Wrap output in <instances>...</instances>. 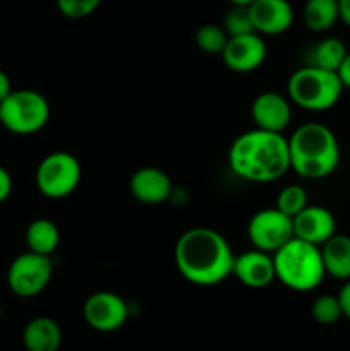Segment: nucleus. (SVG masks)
Wrapping results in <instances>:
<instances>
[{
  "instance_id": "nucleus-33",
  "label": "nucleus",
  "mask_w": 350,
  "mask_h": 351,
  "mask_svg": "<svg viewBox=\"0 0 350 351\" xmlns=\"http://www.w3.org/2000/svg\"><path fill=\"white\" fill-rule=\"evenodd\" d=\"M0 319H2V305H0Z\"/></svg>"
},
{
  "instance_id": "nucleus-14",
  "label": "nucleus",
  "mask_w": 350,
  "mask_h": 351,
  "mask_svg": "<svg viewBox=\"0 0 350 351\" xmlns=\"http://www.w3.org/2000/svg\"><path fill=\"white\" fill-rule=\"evenodd\" d=\"M247 7L257 34L277 36L294 24V9L288 0H253Z\"/></svg>"
},
{
  "instance_id": "nucleus-19",
  "label": "nucleus",
  "mask_w": 350,
  "mask_h": 351,
  "mask_svg": "<svg viewBox=\"0 0 350 351\" xmlns=\"http://www.w3.org/2000/svg\"><path fill=\"white\" fill-rule=\"evenodd\" d=\"M24 239L27 250L51 257V254L60 245V230L51 219L38 218L27 225Z\"/></svg>"
},
{
  "instance_id": "nucleus-8",
  "label": "nucleus",
  "mask_w": 350,
  "mask_h": 351,
  "mask_svg": "<svg viewBox=\"0 0 350 351\" xmlns=\"http://www.w3.org/2000/svg\"><path fill=\"white\" fill-rule=\"evenodd\" d=\"M51 276V257L27 250L10 263L7 269V287L17 297L33 298L50 285Z\"/></svg>"
},
{
  "instance_id": "nucleus-9",
  "label": "nucleus",
  "mask_w": 350,
  "mask_h": 351,
  "mask_svg": "<svg viewBox=\"0 0 350 351\" xmlns=\"http://www.w3.org/2000/svg\"><path fill=\"white\" fill-rule=\"evenodd\" d=\"M247 237L254 249L273 256L294 239V218L277 208L261 209L249 219Z\"/></svg>"
},
{
  "instance_id": "nucleus-31",
  "label": "nucleus",
  "mask_w": 350,
  "mask_h": 351,
  "mask_svg": "<svg viewBox=\"0 0 350 351\" xmlns=\"http://www.w3.org/2000/svg\"><path fill=\"white\" fill-rule=\"evenodd\" d=\"M338 17L347 27H350V0H338Z\"/></svg>"
},
{
  "instance_id": "nucleus-10",
  "label": "nucleus",
  "mask_w": 350,
  "mask_h": 351,
  "mask_svg": "<svg viewBox=\"0 0 350 351\" xmlns=\"http://www.w3.org/2000/svg\"><path fill=\"white\" fill-rule=\"evenodd\" d=\"M86 324L98 332H113L122 328L129 317L127 302L113 291H96L82 305Z\"/></svg>"
},
{
  "instance_id": "nucleus-1",
  "label": "nucleus",
  "mask_w": 350,
  "mask_h": 351,
  "mask_svg": "<svg viewBox=\"0 0 350 351\" xmlns=\"http://www.w3.org/2000/svg\"><path fill=\"white\" fill-rule=\"evenodd\" d=\"M233 256L229 242L213 228H191L175 243V266L192 285L215 287L232 274Z\"/></svg>"
},
{
  "instance_id": "nucleus-22",
  "label": "nucleus",
  "mask_w": 350,
  "mask_h": 351,
  "mask_svg": "<svg viewBox=\"0 0 350 351\" xmlns=\"http://www.w3.org/2000/svg\"><path fill=\"white\" fill-rule=\"evenodd\" d=\"M229 34L223 29V26H216V24H205L196 31V45L201 51L208 55H222L225 50L226 41H229Z\"/></svg>"
},
{
  "instance_id": "nucleus-32",
  "label": "nucleus",
  "mask_w": 350,
  "mask_h": 351,
  "mask_svg": "<svg viewBox=\"0 0 350 351\" xmlns=\"http://www.w3.org/2000/svg\"><path fill=\"white\" fill-rule=\"evenodd\" d=\"M226 2H230L232 5H249L253 0H226Z\"/></svg>"
},
{
  "instance_id": "nucleus-21",
  "label": "nucleus",
  "mask_w": 350,
  "mask_h": 351,
  "mask_svg": "<svg viewBox=\"0 0 350 351\" xmlns=\"http://www.w3.org/2000/svg\"><path fill=\"white\" fill-rule=\"evenodd\" d=\"M347 51L349 50H347L345 43L342 40H338V38H325L312 48L309 65H316V67L336 72V69L340 67V64L345 58Z\"/></svg>"
},
{
  "instance_id": "nucleus-3",
  "label": "nucleus",
  "mask_w": 350,
  "mask_h": 351,
  "mask_svg": "<svg viewBox=\"0 0 350 351\" xmlns=\"http://www.w3.org/2000/svg\"><path fill=\"white\" fill-rule=\"evenodd\" d=\"M288 139L290 170L309 180H321L335 173L340 165V144L329 127L309 122L294 130Z\"/></svg>"
},
{
  "instance_id": "nucleus-24",
  "label": "nucleus",
  "mask_w": 350,
  "mask_h": 351,
  "mask_svg": "<svg viewBox=\"0 0 350 351\" xmlns=\"http://www.w3.org/2000/svg\"><path fill=\"white\" fill-rule=\"evenodd\" d=\"M309 206V197L307 192L304 191V187L301 185H287L285 189H281L280 194L277 197V206L275 208L280 209L281 213H285L287 216L294 218L297 216L299 213L302 211L304 208Z\"/></svg>"
},
{
  "instance_id": "nucleus-7",
  "label": "nucleus",
  "mask_w": 350,
  "mask_h": 351,
  "mask_svg": "<svg viewBox=\"0 0 350 351\" xmlns=\"http://www.w3.org/2000/svg\"><path fill=\"white\" fill-rule=\"evenodd\" d=\"M81 177L82 168L78 158L65 151H55L40 161L34 182L45 197L64 199L75 192Z\"/></svg>"
},
{
  "instance_id": "nucleus-29",
  "label": "nucleus",
  "mask_w": 350,
  "mask_h": 351,
  "mask_svg": "<svg viewBox=\"0 0 350 351\" xmlns=\"http://www.w3.org/2000/svg\"><path fill=\"white\" fill-rule=\"evenodd\" d=\"M336 75H338V79L342 81L343 88L350 89V51H347L345 58H343V62L340 64V67L336 69Z\"/></svg>"
},
{
  "instance_id": "nucleus-23",
  "label": "nucleus",
  "mask_w": 350,
  "mask_h": 351,
  "mask_svg": "<svg viewBox=\"0 0 350 351\" xmlns=\"http://www.w3.org/2000/svg\"><path fill=\"white\" fill-rule=\"evenodd\" d=\"M311 315L318 324L331 326L343 317L338 295H321L311 305Z\"/></svg>"
},
{
  "instance_id": "nucleus-27",
  "label": "nucleus",
  "mask_w": 350,
  "mask_h": 351,
  "mask_svg": "<svg viewBox=\"0 0 350 351\" xmlns=\"http://www.w3.org/2000/svg\"><path fill=\"white\" fill-rule=\"evenodd\" d=\"M12 177L7 171V168L0 165V204H3L9 199V195L12 194Z\"/></svg>"
},
{
  "instance_id": "nucleus-11",
  "label": "nucleus",
  "mask_w": 350,
  "mask_h": 351,
  "mask_svg": "<svg viewBox=\"0 0 350 351\" xmlns=\"http://www.w3.org/2000/svg\"><path fill=\"white\" fill-rule=\"evenodd\" d=\"M266 53L268 48L261 34L249 33L229 38L225 50L222 51V58L230 71L247 74L263 65Z\"/></svg>"
},
{
  "instance_id": "nucleus-15",
  "label": "nucleus",
  "mask_w": 350,
  "mask_h": 351,
  "mask_svg": "<svg viewBox=\"0 0 350 351\" xmlns=\"http://www.w3.org/2000/svg\"><path fill=\"white\" fill-rule=\"evenodd\" d=\"M336 233V219L323 206H307L294 216V237L321 247Z\"/></svg>"
},
{
  "instance_id": "nucleus-4",
  "label": "nucleus",
  "mask_w": 350,
  "mask_h": 351,
  "mask_svg": "<svg viewBox=\"0 0 350 351\" xmlns=\"http://www.w3.org/2000/svg\"><path fill=\"white\" fill-rule=\"evenodd\" d=\"M273 263L277 280L299 293L316 290L326 276L321 249L295 237L273 254Z\"/></svg>"
},
{
  "instance_id": "nucleus-2",
  "label": "nucleus",
  "mask_w": 350,
  "mask_h": 351,
  "mask_svg": "<svg viewBox=\"0 0 350 351\" xmlns=\"http://www.w3.org/2000/svg\"><path fill=\"white\" fill-rule=\"evenodd\" d=\"M229 167L237 177L253 184L280 180L290 170L288 139L280 132L254 127L233 139L229 149Z\"/></svg>"
},
{
  "instance_id": "nucleus-30",
  "label": "nucleus",
  "mask_w": 350,
  "mask_h": 351,
  "mask_svg": "<svg viewBox=\"0 0 350 351\" xmlns=\"http://www.w3.org/2000/svg\"><path fill=\"white\" fill-rule=\"evenodd\" d=\"M10 91H12V82H10L9 75L0 69V101H3L10 95Z\"/></svg>"
},
{
  "instance_id": "nucleus-20",
  "label": "nucleus",
  "mask_w": 350,
  "mask_h": 351,
  "mask_svg": "<svg viewBox=\"0 0 350 351\" xmlns=\"http://www.w3.org/2000/svg\"><path fill=\"white\" fill-rule=\"evenodd\" d=\"M305 26L316 33L331 29L340 21L338 0H307L302 10Z\"/></svg>"
},
{
  "instance_id": "nucleus-17",
  "label": "nucleus",
  "mask_w": 350,
  "mask_h": 351,
  "mask_svg": "<svg viewBox=\"0 0 350 351\" xmlns=\"http://www.w3.org/2000/svg\"><path fill=\"white\" fill-rule=\"evenodd\" d=\"M23 345L26 351H58L62 345L60 326L47 315L31 319L23 329Z\"/></svg>"
},
{
  "instance_id": "nucleus-12",
  "label": "nucleus",
  "mask_w": 350,
  "mask_h": 351,
  "mask_svg": "<svg viewBox=\"0 0 350 351\" xmlns=\"http://www.w3.org/2000/svg\"><path fill=\"white\" fill-rule=\"evenodd\" d=\"M250 119L256 129L283 134V130L290 125L292 101L281 93H261L250 105Z\"/></svg>"
},
{
  "instance_id": "nucleus-5",
  "label": "nucleus",
  "mask_w": 350,
  "mask_h": 351,
  "mask_svg": "<svg viewBox=\"0 0 350 351\" xmlns=\"http://www.w3.org/2000/svg\"><path fill=\"white\" fill-rule=\"evenodd\" d=\"M343 84L336 72L304 65L290 75L287 84L288 99L307 112H326L340 101Z\"/></svg>"
},
{
  "instance_id": "nucleus-6",
  "label": "nucleus",
  "mask_w": 350,
  "mask_h": 351,
  "mask_svg": "<svg viewBox=\"0 0 350 351\" xmlns=\"http://www.w3.org/2000/svg\"><path fill=\"white\" fill-rule=\"evenodd\" d=\"M51 108L48 99L34 89H12L0 101V123L16 136H33L48 123Z\"/></svg>"
},
{
  "instance_id": "nucleus-18",
  "label": "nucleus",
  "mask_w": 350,
  "mask_h": 351,
  "mask_svg": "<svg viewBox=\"0 0 350 351\" xmlns=\"http://www.w3.org/2000/svg\"><path fill=\"white\" fill-rule=\"evenodd\" d=\"M319 249L326 274L335 280H350V237L335 233Z\"/></svg>"
},
{
  "instance_id": "nucleus-13",
  "label": "nucleus",
  "mask_w": 350,
  "mask_h": 351,
  "mask_svg": "<svg viewBox=\"0 0 350 351\" xmlns=\"http://www.w3.org/2000/svg\"><path fill=\"white\" fill-rule=\"evenodd\" d=\"M232 274L247 288L263 290L277 280L273 256L263 250H247L233 259Z\"/></svg>"
},
{
  "instance_id": "nucleus-26",
  "label": "nucleus",
  "mask_w": 350,
  "mask_h": 351,
  "mask_svg": "<svg viewBox=\"0 0 350 351\" xmlns=\"http://www.w3.org/2000/svg\"><path fill=\"white\" fill-rule=\"evenodd\" d=\"M62 16L69 19H84L100 7L102 0H55Z\"/></svg>"
},
{
  "instance_id": "nucleus-16",
  "label": "nucleus",
  "mask_w": 350,
  "mask_h": 351,
  "mask_svg": "<svg viewBox=\"0 0 350 351\" xmlns=\"http://www.w3.org/2000/svg\"><path fill=\"white\" fill-rule=\"evenodd\" d=\"M170 177L163 170L154 167L139 168L132 173L129 180V191L141 204L156 206L167 201L172 194Z\"/></svg>"
},
{
  "instance_id": "nucleus-25",
  "label": "nucleus",
  "mask_w": 350,
  "mask_h": 351,
  "mask_svg": "<svg viewBox=\"0 0 350 351\" xmlns=\"http://www.w3.org/2000/svg\"><path fill=\"white\" fill-rule=\"evenodd\" d=\"M223 29L226 31L230 38L256 33L253 26V19H250L249 7L232 5V9L225 14V19H223Z\"/></svg>"
},
{
  "instance_id": "nucleus-28",
  "label": "nucleus",
  "mask_w": 350,
  "mask_h": 351,
  "mask_svg": "<svg viewBox=\"0 0 350 351\" xmlns=\"http://www.w3.org/2000/svg\"><path fill=\"white\" fill-rule=\"evenodd\" d=\"M338 300L340 305H342L343 317L350 322V280H347L345 285L342 287V290H340Z\"/></svg>"
}]
</instances>
